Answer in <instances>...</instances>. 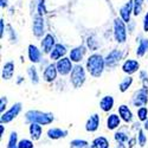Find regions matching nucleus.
I'll return each mask as SVG.
<instances>
[{"label":"nucleus","instance_id":"72a5a7b5","mask_svg":"<svg viewBox=\"0 0 148 148\" xmlns=\"http://www.w3.org/2000/svg\"><path fill=\"white\" fill-rule=\"evenodd\" d=\"M140 77H141V79H142L143 87L148 88V76H147V72H146V71H141V73H140Z\"/></svg>","mask_w":148,"mask_h":148},{"label":"nucleus","instance_id":"aec40b11","mask_svg":"<svg viewBox=\"0 0 148 148\" xmlns=\"http://www.w3.org/2000/svg\"><path fill=\"white\" fill-rule=\"evenodd\" d=\"M29 58L32 63H38V62H40V51L37 49V46H34V45L29 46Z\"/></svg>","mask_w":148,"mask_h":148},{"label":"nucleus","instance_id":"7ed1b4c3","mask_svg":"<svg viewBox=\"0 0 148 148\" xmlns=\"http://www.w3.org/2000/svg\"><path fill=\"white\" fill-rule=\"evenodd\" d=\"M70 81L72 83V85L75 88H81L85 82V72L84 69L81 65H76L73 66L72 71H71V76H70Z\"/></svg>","mask_w":148,"mask_h":148},{"label":"nucleus","instance_id":"4be33fe9","mask_svg":"<svg viewBox=\"0 0 148 148\" xmlns=\"http://www.w3.org/2000/svg\"><path fill=\"white\" fill-rule=\"evenodd\" d=\"M120 116H117L116 114H112V115H109L108 119H107V127L108 129L110 130H113L115 128H117L120 126Z\"/></svg>","mask_w":148,"mask_h":148},{"label":"nucleus","instance_id":"e433bc0d","mask_svg":"<svg viewBox=\"0 0 148 148\" xmlns=\"http://www.w3.org/2000/svg\"><path fill=\"white\" fill-rule=\"evenodd\" d=\"M38 13L42 16L43 13H45V7H44V0H40L39 5H38Z\"/></svg>","mask_w":148,"mask_h":148},{"label":"nucleus","instance_id":"9b49d317","mask_svg":"<svg viewBox=\"0 0 148 148\" xmlns=\"http://www.w3.org/2000/svg\"><path fill=\"white\" fill-rule=\"evenodd\" d=\"M56 46L55 44V38L51 36V34H46L45 38L42 40V47L45 53H51L53 47Z\"/></svg>","mask_w":148,"mask_h":148},{"label":"nucleus","instance_id":"39448f33","mask_svg":"<svg viewBox=\"0 0 148 148\" xmlns=\"http://www.w3.org/2000/svg\"><path fill=\"white\" fill-rule=\"evenodd\" d=\"M148 102V88L143 87L140 90H138L133 96V104L135 107H145Z\"/></svg>","mask_w":148,"mask_h":148},{"label":"nucleus","instance_id":"a211bd4d","mask_svg":"<svg viewBox=\"0 0 148 148\" xmlns=\"http://www.w3.org/2000/svg\"><path fill=\"white\" fill-rule=\"evenodd\" d=\"M68 135V132L66 130H62L59 128H51L47 130V136L50 139H53V140H57V139H60V138H65Z\"/></svg>","mask_w":148,"mask_h":148},{"label":"nucleus","instance_id":"2f4dec72","mask_svg":"<svg viewBox=\"0 0 148 148\" xmlns=\"http://www.w3.org/2000/svg\"><path fill=\"white\" fill-rule=\"evenodd\" d=\"M115 140L119 142V143H125L126 141H129L128 136L123 133V132H120V133H116L115 134Z\"/></svg>","mask_w":148,"mask_h":148},{"label":"nucleus","instance_id":"f704fd0d","mask_svg":"<svg viewBox=\"0 0 148 148\" xmlns=\"http://www.w3.org/2000/svg\"><path fill=\"white\" fill-rule=\"evenodd\" d=\"M139 145L143 147L146 145V136L143 134V130H139Z\"/></svg>","mask_w":148,"mask_h":148},{"label":"nucleus","instance_id":"37998d69","mask_svg":"<svg viewBox=\"0 0 148 148\" xmlns=\"http://www.w3.org/2000/svg\"><path fill=\"white\" fill-rule=\"evenodd\" d=\"M143 128L148 130V120H146V121H145V125H143Z\"/></svg>","mask_w":148,"mask_h":148},{"label":"nucleus","instance_id":"6ab92c4d","mask_svg":"<svg viewBox=\"0 0 148 148\" xmlns=\"http://www.w3.org/2000/svg\"><path fill=\"white\" fill-rule=\"evenodd\" d=\"M14 73V64L13 62H8V63H6L3 68V78L4 79H11L12 76H13Z\"/></svg>","mask_w":148,"mask_h":148},{"label":"nucleus","instance_id":"0eeeda50","mask_svg":"<svg viewBox=\"0 0 148 148\" xmlns=\"http://www.w3.org/2000/svg\"><path fill=\"white\" fill-rule=\"evenodd\" d=\"M57 71L58 73H60V75H68V73H70L72 71V64H71V59L70 58H62L57 62Z\"/></svg>","mask_w":148,"mask_h":148},{"label":"nucleus","instance_id":"1a4fd4ad","mask_svg":"<svg viewBox=\"0 0 148 148\" xmlns=\"http://www.w3.org/2000/svg\"><path fill=\"white\" fill-rule=\"evenodd\" d=\"M132 12H134V0H129V1L122 6L121 10H120V14H121V19L125 21V23H128L130 20V14Z\"/></svg>","mask_w":148,"mask_h":148},{"label":"nucleus","instance_id":"c03bdc74","mask_svg":"<svg viewBox=\"0 0 148 148\" xmlns=\"http://www.w3.org/2000/svg\"><path fill=\"white\" fill-rule=\"evenodd\" d=\"M117 148H126V147H125V145H123V143H119L117 145Z\"/></svg>","mask_w":148,"mask_h":148},{"label":"nucleus","instance_id":"b1692460","mask_svg":"<svg viewBox=\"0 0 148 148\" xmlns=\"http://www.w3.org/2000/svg\"><path fill=\"white\" fill-rule=\"evenodd\" d=\"M108 147H109V142L103 136L96 138L92 141V145H91V148H108Z\"/></svg>","mask_w":148,"mask_h":148},{"label":"nucleus","instance_id":"f3484780","mask_svg":"<svg viewBox=\"0 0 148 148\" xmlns=\"http://www.w3.org/2000/svg\"><path fill=\"white\" fill-rule=\"evenodd\" d=\"M119 114H120V117H121L123 121H125V122H127V123L132 122V120H133V114H132L130 109H129L127 106H121V107L119 108Z\"/></svg>","mask_w":148,"mask_h":148},{"label":"nucleus","instance_id":"423d86ee","mask_svg":"<svg viewBox=\"0 0 148 148\" xmlns=\"http://www.w3.org/2000/svg\"><path fill=\"white\" fill-rule=\"evenodd\" d=\"M20 110H21V104L20 103H16L13 104V107H12L8 112L4 113L1 115V117H0V120H1V123H8L11 122L13 119H16L18 116V114L20 113Z\"/></svg>","mask_w":148,"mask_h":148},{"label":"nucleus","instance_id":"a878e982","mask_svg":"<svg viewBox=\"0 0 148 148\" xmlns=\"http://www.w3.org/2000/svg\"><path fill=\"white\" fill-rule=\"evenodd\" d=\"M132 83H133V78H132V77H126L125 79H123V81L120 83V85H119L120 91H122V92L127 91V90H128V88L132 85Z\"/></svg>","mask_w":148,"mask_h":148},{"label":"nucleus","instance_id":"58836bf2","mask_svg":"<svg viewBox=\"0 0 148 148\" xmlns=\"http://www.w3.org/2000/svg\"><path fill=\"white\" fill-rule=\"evenodd\" d=\"M4 20L3 19H0V36H4Z\"/></svg>","mask_w":148,"mask_h":148},{"label":"nucleus","instance_id":"f8f14e48","mask_svg":"<svg viewBox=\"0 0 148 148\" xmlns=\"http://www.w3.org/2000/svg\"><path fill=\"white\" fill-rule=\"evenodd\" d=\"M140 68V64L138 60H134V59H128L125 62V64H123L122 69L123 71H125L126 73H128V75H132V73L136 72Z\"/></svg>","mask_w":148,"mask_h":148},{"label":"nucleus","instance_id":"c756f323","mask_svg":"<svg viewBox=\"0 0 148 148\" xmlns=\"http://www.w3.org/2000/svg\"><path fill=\"white\" fill-rule=\"evenodd\" d=\"M142 5H143V0H134V12L133 13L135 16H139L141 13Z\"/></svg>","mask_w":148,"mask_h":148},{"label":"nucleus","instance_id":"7c9ffc66","mask_svg":"<svg viewBox=\"0 0 148 148\" xmlns=\"http://www.w3.org/2000/svg\"><path fill=\"white\" fill-rule=\"evenodd\" d=\"M138 116H139V120L140 121H146L148 120L147 116H148V110L146 107H142V108H139L138 110Z\"/></svg>","mask_w":148,"mask_h":148},{"label":"nucleus","instance_id":"dca6fc26","mask_svg":"<svg viewBox=\"0 0 148 148\" xmlns=\"http://www.w3.org/2000/svg\"><path fill=\"white\" fill-rule=\"evenodd\" d=\"M65 53H66L65 46L62 45V44H56V46L53 47L52 52L50 53V57H51V59H59V58L63 57Z\"/></svg>","mask_w":148,"mask_h":148},{"label":"nucleus","instance_id":"5701e85b","mask_svg":"<svg viewBox=\"0 0 148 148\" xmlns=\"http://www.w3.org/2000/svg\"><path fill=\"white\" fill-rule=\"evenodd\" d=\"M42 127L40 125H38V123H31L30 126V134H31V138L32 140H38L40 138L42 135Z\"/></svg>","mask_w":148,"mask_h":148},{"label":"nucleus","instance_id":"6e6552de","mask_svg":"<svg viewBox=\"0 0 148 148\" xmlns=\"http://www.w3.org/2000/svg\"><path fill=\"white\" fill-rule=\"evenodd\" d=\"M122 56H123V53L120 50H113L104 59L106 60V65L109 66V68L115 66L116 64H119V62L121 60Z\"/></svg>","mask_w":148,"mask_h":148},{"label":"nucleus","instance_id":"79ce46f5","mask_svg":"<svg viewBox=\"0 0 148 148\" xmlns=\"http://www.w3.org/2000/svg\"><path fill=\"white\" fill-rule=\"evenodd\" d=\"M3 135H4V126L1 125L0 126V136H3Z\"/></svg>","mask_w":148,"mask_h":148},{"label":"nucleus","instance_id":"2eb2a0df","mask_svg":"<svg viewBox=\"0 0 148 148\" xmlns=\"http://www.w3.org/2000/svg\"><path fill=\"white\" fill-rule=\"evenodd\" d=\"M85 53V47L84 46H77L70 52V59L71 62H79L82 60L83 56Z\"/></svg>","mask_w":148,"mask_h":148},{"label":"nucleus","instance_id":"bb28decb","mask_svg":"<svg viewBox=\"0 0 148 148\" xmlns=\"http://www.w3.org/2000/svg\"><path fill=\"white\" fill-rule=\"evenodd\" d=\"M70 147L71 148H88L89 143L84 140H73V141H71Z\"/></svg>","mask_w":148,"mask_h":148},{"label":"nucleus","instance_id":"ea45409f","mask_svg":"<svg viewBox=\"0 0 148 148\" xmlns=\"http://www.w3.org/2000/svg\"><path fill=\"white\" fill-rule=\"evenodd\" d=\"M135 141H136L135 139H130V140L128 141V148H133V146L135 145Z\"/></svg>","mask_w":148,"mask_h":148},{"label":"nucleus","instance_id":"20e7f679","mask_svg":"<svg viewBox=\"0 0 148 148\" xmlns=\"http://www.w3.org/2000/svg\"><path fill=\"white\" fill-rule=\"evenodd\" d=\"M114 36L117 43H125L127 32H126V26H125V21L122 19L116 18L114 21Z\"/></svg>","mask_w":148,"mask_h":148},{"label":"nucleus","instance_id":"f257e3e1","mask_svg":"<svg viewBox=\"0 0 148 148\" xmlns=\"http://www.w3.org/2000/svg\"><path fill=\"white\" fill-rule=\"evenodd\" d=\"M106 65V60L101 55H92L89 57L87 62V69L90 72V75L94 77H100L103 72Z\"/></svg>","mask_w":148,"mask_h":148},{"label":"nucleus","instance_id":"473e14b6","mask_svg":"<svg viewBox=\"0 0 148 148\" xmlns=\"http://www.w3.org/2000/svg\"><path fill=\"white\" fill-rule=\"evenodd\" d=\"M18 148H33V143L27 139H24L18 142Z\"/></svg>","mask_w":148,"mask_h":148},{"label":"nucleus","instance_id":"412c9836","mask_svg":"<svg viewBox=\"0 0 148 148\" xmlns=\"http://www.w3.org/2000/svg\"><path fill=\"white\" fill-rule=\"evenodd\" d=\"M100 107L103 112H109L114 107V98L112 96H104L100 102Z\"/></svg>","mask_w":148,"mask_h":148},{"label":"nucleus","instance_id":"a19ab883","mask_svg":"<svg viewBox=\"0 0 148 148\" xmlns=\"http://www.w3.org/2000/svg\"><path fill=\"white\" fill-rule=\"evenodd\" d=\"M1 1V7H6L7 6V0H0Z\"/></svg>","mask_w":148,"mask_h":148},{"label":"nucleus","instance_id":"c85d7f7f","mask_svg":"<svg viewBox=\"0 0 148 148\" xmlns=\"http://www.w3.org/2000/svg\"><path fill=\"white\" fill-rule=\"evenodd\" d=\"M7 148H18V143H17V133H16V132H12V133H11Z\"/></svg>","mask_w":148,"mask_h":148},{"label":"nucleus","instance_id":"393cba45","mask_svg":"<svg viewBox=\"0 0 148 148\" xmlns=\"http://www.w3.org/2000/svg\"><path fill=\"white\" fill-rule=\"evenodd\" d=\"M147 51H148V39H141L140 40V44L138 46V50H136V55L141 57Z\"/></svg>","mask_w":148,"mask_h":148},{"label":"nucleus","instance_id":"9d476101","mask_svg":"<svg viewBox=\"0 0 148 148\" xmlns=\"http://www.w3.org/2000/svg\"><path fill=\"white\" fill-rule=\"evenodd\" d=\"M33 33L36 37H42L44 33V19L40 14L34 17L33 21Z\"/></svg>","mask_w":148,"mask_h":148},{"label":"nucleus","instance_id":"cd10ccee","mask_svg":"<svg viewBox=\"0 0 148 148\" xmlns=\"http://www.w3.org/2000/svg\"><path fill=\"white\" fill-rule=\"evenodd\" d=\"M27 72H29V76H30L32 83H34V84H36V83H38L39 78H38V73H37L36 68H34V66H30L29 70H27Z\"/></svg>","mask_w":148,"mask_h":148},{"label":"nucleus","instance_id":"4468645a","mask_svg":"<svg viewBox=\"0 0 148 148\" xmlns=\"http://www.w3.org/2000/svg\"><path fill=\"white\" fill-rule=\"evenodd\" d=\"M98 125H100V116L97 114H94L90 116V119L87 121V125H85V129L88 132H95L98 128Z\"/></svg>","mask_w":148,"mask_h":148},{"label":"nucleus","instance_id":"ddd939ff","mask_svg":"<svg viewBox=\"0 0 148 148\" xmlns=\"http://www.w3.org/2000/svg\"><path fill=\"white\" fill-rule=\"evenodd\" d=\"M57 66L55 64H50L47 65L45 71H44V79L46 82H52L55 81V78L57 77Z\"/></svg>","mask_w":148,"mask_h":148},{"label":"nucleus","instance_id":"f03ea898","mask_svg":"<svg viewBox=\"0 0 148 148\" xmlns=\"http://www.w3.org/2000/svg\"><path fill=\"white\" fill-rule=\"evenodd\" d=\"M26 120L31 123L38 125H50L53 121V115L50 113H42L38 110H30L26 113Z\"/></svg>","mask_w":148,"mask_h":148},{"label":"nucleus","instance_id":"c9c22d12","mask_svg":"<svg viewBox=\"0 0 148 148\" xmlns=\"http://www.w3.org/2000/svg\"><path fill=\"white\" fill-rule=\"evenodd\" d=\"M6 104H7V98L5 96H3L0 98V112L4 113V110L6 109Z\"/></svg>","mask_w":148,"mask_h":148},{"label":"nucleus","instance_id":"4c0bfd02","mask_svg":"<svg viewBox=\"0 0 148 148\" xmlns=\"http://www.w3.org/2000/svg\"><path fill=\"white\" fill-rule=\"evenodd\" d=\"M143 30L147 32L148 31V12L145 16V19H143Z\"/></svg>","mask_w":148,"mask_h":148}]
</instances>
